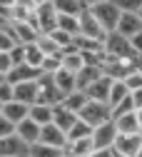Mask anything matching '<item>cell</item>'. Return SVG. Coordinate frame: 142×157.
I'll return each instance as SVG.
<instances>
[{"mask_svg": "<svg viewBox=\"0 0 142 157\" xmlns=\"http://www.w3.org/2000/svg\"><path fill=\"white\" fill-rule=\"evenodd\" d=\"M90 15L95 17V20L100 23V28H102L105 33H115L117 28V20H120V8L112 3V0H105V3H95V5H87Z\"/></svg>", "mask_w": 142, "mask_h": 157, "instance_id": "cell-1", "label": "cell"}, {"mask_svg": "<svg viewBox=\"0 0 142 157\" xmlns=\"http://www.w3.org/2000/svg\"><path fill=\"white\" fill-rule=\"evenodd\" d=\"M77 117L83 120L87 127H97V125H105L112 120V112L105 102H95V100H87L83 105V110L77 112Z\"/></svg>", "mask_w": 142, "mask_h": 157, "instance_id": "cell-2", "label": "cell"}, {"mask_svg": "<svg viewBox=\"0 0 142 157\" xmlns=\"http://www.w3.org/2000/svg\"><path fill=\"white\" fill-rule=\"evenodd\" d=\"M102 52L112 60H135V52L130 48V40L120 37L117 33H107L102 40Z\"/></svg>", "mask_w": 142, "mask_h": 157, "instance_id": "cell-3", "label": "cell"}, {"mask_svg": "<svg viewBox=\"0 0 142 157\" xmlns=\"http://www.w3.org/2000/svg\"><path fill=\"white\" fill-rule=\"evenodd\" d=\"M30 23L37 28L40 35L52 33L55 25H57V13H55L52 3H40V5H35V8H33V17H30Z\"/></svg>", "mask_w": 142, "mask_h": 157, "instance_id": "cell-4", "label": "cell"}, {"mask_svg": "<svg viewBox=\"0 0 142 157\" xmlns=\"http://www.w3.org/2000/svg\"><path fill=\"white\" fill-rule=\"evenodd\" d=\"M37 102L40 105H48V107H57L60 102H63V92H60L52 82V75H43L40 72L37 77Z\"/></svg>", "mask_w": 142, "mask_h": 157, "instance_id": "cell-5", "label": "cell"}, {"mask_svg": "<svg viewBox=\"0 0 142 157\" xmlns=\"http://www.w3.org/2000/svg\"><path fill=\"white\" fill-rule=\"evenodd\" d=\"M77 25H80V37H90V40H97V43H102L105 40V30L100 28V23L95 20V17L90 15V10H87V5H85V10L77 15Z\"/></svg>", "mask_w": 142, "mask_h": 157, "instance_id": "cell-6", "label": "cell"}, {"mask_svg": "<svg viewBox=\"0 0 142 157\" xmlns=\"http://www.w3.org/2000/svg\"><path fill=\"white\" fill-rule=\"evenodd\" d=\"M142 145V132H130V135H117L115 137V145L112 152L115 155H122V157H135L137 150Z\"/></svg>", "mask_w": 142, "mask_h": 157, "instance_id": "cell-7", "label": "cell"}, {"mask_svg": "<svg viewBox=\"0 0 142 157\" xmlns=\"http://www.w3.org/2000/svg\"><path fill=\"white\" fill-rule=\"evenodd\" d=\"M8 33L13 35L15 45H33L37 37H40V33H37V28L33 23H10L8 25Z\"/></svg>", "mask_w": 142, "mask_h": 157, "instance_id": "cell-8", "label": "cell"}, {"mask_svg": "<svg viewBox=\"0 0 142 157\" xmlns=\"http://www.w3.org/2000/svg\"><path fill=\"white\" fill-rule=\"evenodd\" d=\"M92 145H95V150H112V145H115V137H117V130H115V125H112V120L110 122H105V125H97V127H92Z\"/></svg>", "mask_w": 142, "mask_h": 157, "instance_id": "cell-9", "label": "cell"}, {"mask_svg": "<svg viewBox=\"0 0 142 157\" xmlns=\"http://www.w3.org/2000/svg\"><path fill=\"white\" fill-rule=\"evenodd\" d=\"M115 33L120 37H125V40H130V37H135L137 33H142V20L137 17V13H122L120 15Z\"/></svg>", "mask_w": 142, "mask_h": 157, "instance_id": "cell-10", "label": "cell"}, {"mask_svg": "<svg viewBox=\"0 0 142 157\" xmlns=\"http://www.w3.org/2000/svg\"><path fill=\"white\" fill-rule=\"evenodd\" d=\"M37 142H43V145H48V147L65 150L67 137H65V132L60 130V127H55V125L50 122V125H43V127H40V140H37Z\"/></svg>", "mask_w": 142, "mask_h": 157, "instance_id": "cell-11", "label": "cell"}, {"mask_svg": "<svg viewBox=\"0 0 142 157\" xmlns=\"http://www.w3.org/2000/svg\"><path fill=\"white\" fill-rule=\"evenodd\" d=\"M13 100L15 102H23V105H35L37 102V82L30 80V82H17L13 85Z\"/></svg>", "mask_w": 142, "mask_h": 157, "instance_id": "cell-12", "label": "cell"}, {"mask_svg": "<svg viewBox=\"0 0 142 157\" xmlns=\"http://www.w3.org/2000/svg\"><path fill=\"white\" fill-rule=\"evenodd\" d=\"M110 85H112V77H107V75L97 77V80H95L92 85H87V87H85V95H87V100H95V102H105V105H107Z\"/></svg>", "mask_w": 142, "mask_h": 157, "instance_id": "cell-13", "label": "cell"}, {"mask_svg": "<svg viewBox=\"0 0 142 157\" xmlns=\"http://www.w3.org/2000/svg\"><path fill=\"white\" fill-rule=\"evenodd\" d=\"M60 67L67 70V72H72V75H77L80 70L85 67V57H83V52L75 50V48L63 50V52H60Z\"/></svg>", "mask_w": 142, "mask_h": 157, "instance_id": "cell-14", "label": "cell"}, {"mask_svg": "<svg viewBox=\"0 0 142 157\" xmlns=\"http://www.w3.org/2000/svg\"><path fill=\"white\" fill-rule=\"evenodd\" d=\"M28 155V145L20 137L10 135V137H0V157H25Z\"/></svg>", "mask_w": 142, "mask_h": 157, "instance_id": "cell-15", "label": "cell"}, {"mask_svg": "<svg viewBox=\"0 0 142 157\" xmlns=\"http://www.w3.org/2000/svg\"><path fill=\"white\" fill-rule=\"evenodd\" d=\"M40 77V70L30 67V65H15L8 75H5V82L8 85H17V82H30V80H37Z\"/></svg>", "mask_w": 142, "mask_h": 157, "instance_id": "cell-16", "label": "cell"}, {"mask_svg": "<svg viewBox=\"0 0 142 157\" xmlns=\"http://www.w3.org/2000/svg\"><path fill=\"white\" fill-rule=\"evenodd\" d=\"M15 137H20V140L30 147V145H35V142L40 140V125H35L30 117H25L23 122L15 125Z\"/></svg>", "mask_w": 142, "mask_h": 157, "instance_id": "cell-17", "label": "cell"}, {"mask_svg": "<svg viewBox=\"0 0 142 157\" xmlns=\"http://www.w3.org/2000/svg\"><path fill=\"white\" fill-rule=\"evenodd\" d=\"M102 75H105V72H102L100 65H85L83 70L75 75V90H83V92H85V87L92 85L97 77H102Z\"/></svg>", "mask_w": 142, "mask_h": 157, "instance_id": "cell-18", "label": "cell"}, {"mask_svg": "<svg viewBox=\"0 0 142 157\" xmlns=\"http://www.w3.org/2000/svg\"><path fill=\"white\" fill-rule=\"evenodd\" d=\"M67 157H90L95 152V145H92V137H83V140H75V142H67L65 150H63Z\"/></svg>", "mask_w": 142, "mask_h": 157, "instance_id": "cell-19", "label": "cell"}, {"mask_svg": "<svg viewBox=\"0 0 142 157\" xmlns=\"http://www.w3.org/2000/svg\"><path fill=\"white\" fill-rule=\"evenodd\" d=\"M0 115H3V117H5L8 122L17 125V122H23L25 117H28V105H23V102H15V100H10V102H5V105H3V110H0Z\"/></svg>", "mask_w": 142, "mask_h": 157, "instance_id": "cell-20", "label": "cell"}, {"mask_svg": "<svg viewBox=\"0 0 142 157\" xmlns=\"http://www.w3.org/2000/svg\"><path fill=\"white\" fill-rule=\"evenodd\" d=\"M75 122H77V115H75V112L65 110L63 105L52 107V125H55V127H60V130H63L65 135H67V130H70Z\"/></svg>", "mask_w": 142, "mask_h": 157, "instance_id": "cell-21", "label": "cell"}, {"mask_svg": "<svg viewBox=\"0 0 142 157\" xmlns=\"http://www.w3.org/2000/svg\"><path fill=\"white\" fill-rule=\"evenodd\" d=\"M112 125H115L117 135H130V132H140V125H137L135 110H132V112H125V115H117V117H112Z\"/></svg>", "mask_w": 142, "mask_h": 157, "instance_id": "cell-22", "label": "cell"}, {"mask_svg": "<svg viewBox=\"0 0 142 157\" xmlns=\"http://www.w3.org/2000/svg\"><path fill=\"white\" fill-rule=\"evenodd\" d=\"M52 8L57 15H72L77 17L85 10V0H52Z\"/></svg>", "mask_w": 142, "mask_h": 157, "instance_id": "cell-23", "label": "cell"}, {"mask_svg": "<svg viewBox=\"0 0 142 157\" xmlns=\"http://www.w3.org/2000/svg\"><path fill=\"white\" fill-rule=\"evenodd\" d=\"M28 117H30L35 125H40V127H43V125H50V122H52V107L35 102V105L28 107Z\"/></svg>", "mask_w": 142, "mask_h": 157, "instance_id": "cell-24", "label": "cell"}, {"mask_svg": "<svg viewBox=\"0 0 142 157\" xmlns=\"http://www.w3.org/2000/svg\"><path fill=\"white\" fill-rule=\"evenodd\" d=\"M52 82H55V87L63 92V97H65L67 92H72V90H75V75L60 67L57 72H52Z\"/></svg>", "mask_w": 142, "mask_h": 157, "instance_id": "cell-25", "label": "cell"}, {"mask_svg": "<svg viewBox=\"0 0 142 157\" xmlns=\"http://www.w3.org/2000/svg\"><path fill=\"white\" fill-rule=\"evenodd\" d=\"M87 102V95L83 92V90H72V92H67L65 97H63V102H60V105H63L65 110H70V112H80V110H83V105Z\"/></svg>", "mask_w": 142, "mask_h": 157, "instance_id": "cell-26", "label": "cell"}, {"mask_svg": "<svg viewBox=\"0 0 142 157\" xmlns=\"http://www.w3.org/2000/svg\"><path fill=\"white\" fill-rule=\"evenodd\" d=\"M127 95H130V90L125 87V82H122V80H112V85H110V95H107V107L112 110L115 105L122 102Z\"/></svg>", "mask_w": 142, "mask_h": 157, "instance_id": "cell-27", "label": "cell"}, {"mask_svg": "<svg viewBox=\"0 0 142 157\" xmlns=\"http://www.w3.org/2000/svg\"><path fill=\"white\" fill-rule=\"evenodd\" d=\"M25 48V57H23V63L25 65H30V67H35V70H40V65H43V60H45V55L40 52V48L33 43V45H23Z\"/></svg>", "mask_w": 142, "mask_h": 157, "instance_id": "cell-28", "label": "cell"}, {"mask_svg": "<svg viewBox=\"0 0 142 157\" xmlns=\"http://www.w3.org/2000/svg\"><path fill=\"white\" fill-rule=\"evenodd\" d=\"M63 155V150H57V147H48L43 142H35L28 147V155L25 157H60Z\"/></svg>", "mask_w": 142, "mask_h": 157, "instance_id": "cell-29", "label": "cell"}, {"mask_svg": "<svg viewBox=\"0 0 142 157\" xmlns=\"http://www.w3.org/2000/svg\"><path fill=\"white\" fill-rule=\"evenodd\" d=\"M55 28L63 30V33H67V35H72V37H77V33H80L77 17H72V15H57V25Z\"/></svg>", "mask_w": 142, "mask_h": 157, "instance_id": "cell-30", "label": "cell"}, {"mask_svg": "<svg viewBox=\"0 0 142 157\" xmlns=\"http://www.w3.org/2000/svg\"><path fill=\"white\" fill-rule=\"evenodd\" d=\"M90 135H92V127H87V125L77 117V122L67 130V135H65V137H67V142H75V140H83V137H90Z\"/></svg>", "mask_w": 142, "mask_h": 157, "instance_id": "cell-31", "label": "cell"}, {"mask_svg": "<svg viewBox=\"0 0 142 157\" xmlns=\"http://www.w3.org/2000/svg\"><path fill=\"white\" fill-rule=\"evenodd\" d=\"M35 45L40 48V52H43L45 57H52V55H60V48L55 45V40L50 35H40L37 40H35Z\"/></svg>", "mask_w": 142, "mask_h": 157, "instance_id": "cell-32", "label": "cell"}, {"mask_svg": "<svg viewBox=\"0 0 142 157\" xmlns=\"http://www.w3.org/2000/svg\"><path fill=\"white\" fill-rule=\"evenodd\" d=\"M48 35L55 40V45L60 48V52H63V50H67V48H75V45H72V40H75V37H72V35H67V33H63V30H57V28H55L52 33H48Z\"/></svg>", "mask_w": 142, "mask_h": 157, "instance_id": "cell-33", "label": "cell"}, {"mask_svg": "<svg viewBox=\"0 0 142 157\" xmlns=\"http://www.w3.org/2000/svg\"><path fill=\"white\" fill-rule=\"evenodd\" d=\"M122 82H125V87L132 92V90H142V72H137V70H132V72H127L125 77H122Z\"/></svg>", "mask_w": 142, "mask_h": 157, "instance_id": "cell-34", "label": "cell"}, {"mask_svg": "<svg viewBox=\"0 0 142 157\" xmlns=\"http://www.w3.org/2000/svg\"><path fill=\"white\" fill-rule=\"evenodd\" d=\"M60 70V55H52V57H45L43 65H40V72L43 75H52Z\"/></svg>", "mask_w": 142, "mask_h": 157, "instance_id": "cell-35", "label": "cell"}, {"mask_svg": "<svg viewBox=\"0 0 142 157\" xmlns=\"http://www.w3.org/2000/svg\"><path fill=\"white\" fill-rule=\"evenodd\" d=\"M112 3L120 8V13H137L142 8V0H112Z\"/></svg>", "mask_w": 142, "mask_h": 157, "instance_id": "cell-36", "label": "cell"}, {"mask_svg": "<svg viewBox=\"0 0 142 157\" xmlns=\"http://www.w3.org/2000/svg\"><path fill=\"white\" fill-rule=\"evenodd\" d=\"M15 48V40H13V35L8 33V28L0 30V52H10Z\"/></svg>", "mask_w": 142, "mask_h": 157, "instance_id": "cell-37", "label": "cell"}, {"mask_svg": "<svg viewBox=\"0 0 142 157\" xmlns=\"http://www.w3.org/2000/svg\"><path fill=\"white\" fill-rule=\"evenodd\" d=\"M135 107H132V100H130V95L125 97V100L122 102H120V105H115L110 112H112V117H117V115H125V112H132Z\"/></svg>", "mask_w": 142, "mask_h": 157, "instance_id": "cell-38", "label": "cell"}, {"mask_svg": "<svg viewBox=\"0 0 142 157\" xmlns=\"http://www.w3.org/2000/svg\"><path fill=\"white\" fill-rule=\"evenodd\" d=\"M8 55H10V60H13V67H15V65H23V57H25V48H23V45H15V48H13V50H10Z\"/></svg>", "mask_w": 142, "mask_h": 157, "instance_id": "cell-39", "label": "cell"}, {"mask_svg": "<svg viewBox=\"0 0 142 157\" xmlns=\"http://www.w3.org/2000/svg\"><path fill=\"white\" fill-rule=\"evenodd\" d=\"M10 135H15V125L8 122L5 117L0 115V137H10Z\"/></svg>", "mask_w": 142, "mask_h": 157, "instance_id": "cell-40", "label": "cell"}, {"mask_svg": "<svg viewBox=\"0 0 142 157\" xmlns=\"http://www.w3.org/2000/svg\"><path fill=\"white\" fill-rule=\"evenodd\" d=\"M13 70V60H10V55L8 52H0V75H8Z\"/></svg>", "mask_w": 142, "mask_h": 157, "instance_id": "cell-41", "label": "cell"}, {"mask_svg": "<svg viewBox=\"0 0 142 157\" xmlns=\"http://www.w3.org/2000/svg\"><path fill=\"white\" fill-rule=\"evenodd\" d=\"M130 48L135 55H142V33H137L135 37H130Z\"/></svg>", "mask_w": 142, "mask_h": 157, "instance_id": "cell-42", "label": "cell"}, {"mask_svg": "<svg viewBox=\"0 0 142 157\" xmlns=\"http://www.w3.org/2000/svg\"><path fill=\"white\" fill-rule=\"evenodd\" d=\"M130 100H132V107L140 110V107H142V90H132V92H130Z\"/></svg>", "mask_w": 142, "mask_h": 157, "instance_id": "cell-43", "label": "cell"}, {"mask_svg": "<svg viewBox=\"0 0 142 157\" xmlns=\"http://www.w3.org/2000/svg\"><path fill=\"white\" fill-rule=\"evenodd\" d=\"M90 157H112V150H95Z\"/></svg>", "mask_w": 142, "mask_h": 157, "instance_id": "cell-44", "label": "cell"}, {"mask_svg": "<svg viewBox=\"0 0 142 157\" xmlns=\"http://www.w3.org/2000/svg\"><path fill=\"white\" fill-rule=\"evenodd\" d=\"M132 65H135V70H137V72H142V55H135Z\"/></svg>", "mask_w": 142, "mask_h": 157, "instance_id": "cell-45", "label": "cell"}, {"mask_svg": "<svg viewBox=\"0 0 142 157\" xmlns=\"http://www.w3.org/2000/svg\"><path fill=\"white\" fill-rule=\"evenodd\" d=\"M15 5H23V8H35L33 0H15Z\"/></svg>", "mask_w": 142, "mask_h": 157, "instance_id": "cell-46", "label": "cell"}, {"mask_svg": "<svg viewBox=\"0 0 142 157\" xmlns=\"http://www.w3.org/2000/svg\"><path fill=\"white\" fill-rule=\"evenodd\" d=\"M135 117H137V125H140V132H142V107L135 110Z\"/></svg>", "mask_w": 142, "mask_h": 157, "instance_id": "cell-47", "label": "cell"}, {"mask_svg": "<svg viewBox=\"0 0 142 157\" xmlns=\"http://www.w3.org/2000/svg\"><path fill=\"white\" fill-rule=\"evenodd\" d=\"M95 3H105V0H85V5H95Z\"/></svg>", "mask_w": 142, "mask_h": 157, "instance_id": "cell-48", "label": "cell"}, {"mask_svg": "<svg viewBox=\"0 0 142 157\" xmlns=\"http://www.w3.org/2000/svg\"><path fill=\"white\" fill-rule=\"evenodd\" d=\"M35 5H40V3H52V0H33Z\"/></svg>", "mask_w": 142, "mask_h": 157, "instance_id": "cell-49", "label": "cell"}, {"mask_svg": "<svg viewBox=\"0 0 142 157\" xmlns=\"http://www.w3.org/2000/svg\"><path fill=\"white\" fill-rule=\"evenodd\" d=\"M135 157H142V145H140V150H137V155Z\"/></svg>", "mask_w": 142, "mask_h": 157, "instance_id": "cell-50", "label": "cell"}, {"mask_svg": "<svg viewBox=\"0 0 142 157\" xmlns=\"http://www.w3.org/2000/svg\"><path fill=\"white\" fill-rule=\"evenodd\" d=\"M137 17H140V20H142V8H140V10H137Z\"/></svg>", "mask_w": 142, "mask_h": 157, "instance_id": "cell-51", "label": "cell"}, {"mask_svg": "<svg viewBox=\"0 0 142 157\" xmlns=\"http://www.w3.org/2000/svg\"><path fill=\"white\" fill-rule=\"evenodd\" d=\"M112 157H122V155H115V152H112Z\"/></svg>", "mask_w": 142, "mask_h": 157, "instance_id": "cell-52", "label": "cell"}, {"mask_svg": "<svg viewBox=\"0 0 142 157\" xmlns=\"http://www.w3.org/2000/svg\"><path fill=\"white\" fill-rule=\"evenodd\" d=\"M60 157H67V155H65V152H63V155H60Z\"/></svg>", "mask_w": 142, "mask_h": 157, "instance_id": "cell-53", "label": "cell"}, {"mask_svg": "<svg viewBox=\"0 0 142 157\" xmlns=\"http://www.w3.org/2000/svg\"><path fill=\"white\" fill-rule=\"evenodd\" d=\"M0 110H3V105H0Z\"/></svg>", "mask_w": 142, "mask_h": 157, "instance_id": "cell-54", "label": "cell"}, {"mask_svg": "<svg viewBox=\"0 0 142 157\" xmlns=\"http://www.w3.org/2000/svg\"><path fill=\"white\" fill-rule=\"evenodd\" d=\"M0 30H3V25H0Z\"/></svg>", "mask_w": 142, "mask_h": 157, "instance_id": "cell-55", "label": "cell"}]
</instances>
